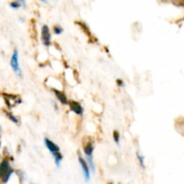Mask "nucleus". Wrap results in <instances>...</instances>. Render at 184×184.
<instances>
[{"label":"nucleus","mask_w":184,"mask_h":184,"mask_svg":"<svg viewBox=\"0 0 184 184\" xmlns=\"http://www.w3.org/2000/svg\"><path fill=\"white\" fill-rule=\"evenodd\" d=\"M7 117H8V118H9V119L11 120V121H13V122H14V123H16V124L18 123V119H17L16 117H14V115H13V114H12V113H9V112H7Z\"/></svg>","instance_id":"13"},{"label":"nucleus","mask_w":184,"mask_h":184,"mask_svg":"<svg viewBox=\"0 0 184 184\" xmlns=\"http://www.w3.org/2000/svg\"><path fill=\"white\" fill-rule=\"evenodd\" d=\"M84 152H85V156H86V158H87V161H88V166L91 167L92 172L95 171V167H94V163L92 161V153H93V146H92V143H88L86 144L84 147Z\"/></svg>","instance_id":"3"},{"label":"nucleus","mask_w":184,"mask_h":184,"mask_svg":"<svg viewBox=\"0 0 184 184\" xmlns=\"http://www.w3.org/2000/svg\"><path fill=\"white\" fill-rule=\"evenodd\" d=\"M62 32H63V29L61 28V27H59V26H54V32L56 34H60Z\"/></svg>","instance_id":"14"},{"label":"nucleus","mask_w":184,"mask_h":184,"mask_svg":"<svg viewBox=\"0 0 184 184\" xmlns=\"http://www.w3.org/2000/svg\"><path fill=\"white\" fill-rule=\"evenodd\" d=\"M79 163L81 164V167H82V170H83V173H84V176H85L86 182H88L90 180V170H89V166L86 163L85 159L81 156H79Z\"/></svg>","instance_id":"7"},{"label":"nucleus","mask_w":184,"mask_h":184,"mask_svg":"<svg viewBox=\"0 0 184 184\" xmlns=\"http://www.w3.org/2000/svg\"><path fill=\"white\" fill-rule=\"evenodd\" d=\"M69 107H70V110L72 112H74L76 114H78V115H82L83 112H84V110H83V107L81 106V104L77 102H75V101H69L68 103H67Z\"/></svg>","instance_id":"8"},{"label":"nucleus","mask_w":184,"mask_h":184,"mask_svg":"<svg viewBox=\"0 0 184 184\" xmlns=\"http://www.w3.org/2000/svg\"><path fill=\"white\" fill-rule=\"evenodd\" d=\"M113 138L114 141L116 142V144L119 145V143H120V133L117 130H115L113 132Z\"/></svg>","instance_id":"11"},{"label":"nucleus","mask_w":184,"mask_h":184,"mask_svg":"<svg viewBox=\"0 0 184 184\" xmlns=\"http://www.w3.org/2000/svg\"><path fill=\"white\" fill-rule=\"evenodd\" d=\"M109 184H112V183H109Z\"/></svg>","instance_id":"17"},{"label":"nucleus","mask_w":184,"mask_h":184,"mask_svg":"<svg viewBox=\"0 0 184 184\" xmlns=\"http://www.w3.org/2000/svg\"><path fill=\"white\" fill-rule=\"evenodd\" d=\"M117 85L122 87V86H124V83L121 79H117Z\"/></svg>","instance_id":"15"},{"label":"nucleus","mask_w":184,"mask_h":184,"mask_svg":"<svg viewBox=\"0 0 184 184\" xmlns=\"http://www.w3.org/2000/svg\"><path fill=\"white\" fill-rule=\"evenodd\" d=\"M44 143H45L46 147L50 150V153L54 156L55 163H57V166H59L60 161H62V159H63V156L60 154V149H59V147H57L55 143H53V142L50 140L49 138H47V137L44 139Z\"/></svg>","instance_id":"1"},{"label":"nucleus","mask_w":184,"mask_h":184,"mask_svg":"<svg viewBox=\"0 0 184 184\" xmlns=\"http://www.w3.org/2000/svg\"><path fill=\"white\" fill-rule=\"evenodd\" d=\"M13 172L14 170L10 167L9 162L7 160L2 161L0 163V179H2L4 182H7Z\"/></svg>","instance_id":"2"},{"label":"nucleus","mask_w":184,"mask_h":184,"mask_svg":"<svg viewBox=\"0 0 184 184\" xmlns=\"http://www.w3.org/2000/svg\"><path fill=\"white\" fill-rule=\"evenodd\" d=\"M10 6H11V7L14 8V9H17V8H19V7H21V4H20L19 1H14V2L10 3Z\"/></svg>","instance_id":"12"},{"label":"nucleus","mask_w":184,"mask_h":184,"mask_svg":"<svg viewBox=\"0 0 184 184\" xmlns=\"http://www.w3.org/2000/svg\"><path fill=\"white\" fill-rule=\"evenodd\" d=\"M5 101H6L8 107H14L16 104L22 102V100L18 98V96L11 95V94H5Z\"/></svg>","instance_id":"6"},{"label":"nucleus","mask_w":184,"mask_h":184,"mask_svg":"<svg viewBox=\"0 0 184 184\" xmlns=\"http://www.w3.org/2000/svg\"><path fill=\"white\" fill-rule=\"evenodd\" d=\"M0 146H1V143H0Z\"/></svg>","instance_id":"16"},{"label":"nucleus","mask_w":184,"mask_h":184,"mask_svg":"<svg viewBox=\"0 0 184 184\" xmlns=\"http://www.w3.org/2000/svg\"><path fill=\"white\" fill-rule=\"evenodd\" d=\"M10 64H11L12 68L14 69V73L17 76H21L22 71L20 66H19V62H18V51L17 50H14V53L11 57V59H10Z\"/></svg>","instance_id":"4"},{"label":"nucleus","mask_w":184,"mask_h":184,"mask_svg":"<svg viewBox=\"0 0 184 184\" xmlns=\"http://www.w3.org/2000/svg\"><path fill=\"white\" fill-rule=\"evenodd\" d=\"M137 159L139 161V164L140 166H142L143 168H145V162H144V157L139 154V153H137Z\"/></svg>","instance_id":"10"},{"label":"nucleus","mask_w":184,"mask_h":184,"mask_svg":"<svg viewBox=\"0 0 184 184\" xmlns=\"http://www.w3.org/2000/svg\"><path fill=\"white\" fill-rule=\"evenodd\" d=\"M42 40L45 46H49L50 44L51 34H50V29L47 25H43L42 28Z\"/></svg>","instance_id":"5"},{"label":"nucleus","mask_w":184,"mask_h":184,"mask_svg":"<svg viewBox=\"0 0 184 184\" xmlns=\"http://www.w3.org/2000/svg\"><path fill=\"white\" fill-rule=\"evenodd\" d=\"M52 91L54 92L55 95L57 96V100H58L62 104H67V103H68V100H67V96L65 95V93H64L63 92L57 91L56 89H52Z\"/></svg>","instance_id":"9"}]
</instances>
